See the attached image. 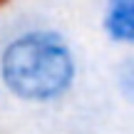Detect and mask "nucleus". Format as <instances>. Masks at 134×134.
Listing matches in <instances>:
<instances>
[{
    "label": "nucleus",
    "instance_id": "1",
    "mask_svg": "<svg viewBox=\"0 0 134 134\" xmlns=\"http://www.w3.org/2000/svg\"><path fill=\"white\" fill-rule=\"evenodd\" d=\"M77 62L57 30H27L13 37L0 55V82L23 102L47 104L70 92Z\"/></svg>",
    "mask_w": 134,
    "mask_h": 134
},
{
    "label": "nucleus",
    "instance_id": "2",
    "mask_svg": "<svg viewBox=\"0 0 134 134\" xmlns=\"http://www.w3.org/2000/svg\"><path fill=\"white\" fill-rule=\"evenodd\" d=\"M104 32L117 45L134 42V0H104Z\"/></svg>",
    "mask_w": 134,
    "mask_h": 134
},
{
    "label": "nucleus",
    "instance_id": "3",
    "mask_svg": "<svg viewBox=\"0 0 134 134\" xmlns=\"http://www.w3.org/2000/svg\"><path fill=\"white\" fill-rule=\"evenodd\" d=\"M117 85H119L122 94L127 99H132V92H134V62L132 60H124L119 67V75H117Z\"/></svg>",
    "mask_w": 134,
    "mask_h": 134
}]
</instances>
